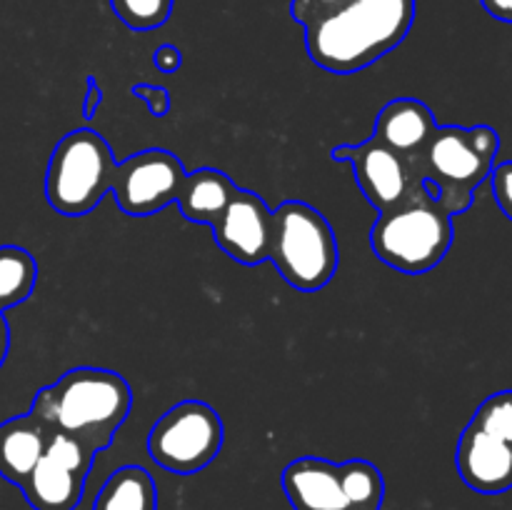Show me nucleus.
<instances>
[{"label": "nucleus", "mask_w": 512, "mask_h": 510, "mask_svg": "<svg viewBox=\"0 0 512 510\" xmlns=\"http://www.w3.org/2000/svg\"><path fill=\"white\" fill-rule=\"evenodd\" d=\"M418 0H290L305 50L318 68L350 75L370 68L408 38Z\"/></svg>", "instance_id": "1"}, {"label": "nucleus", "mask_w": 512, "mask_h": 510, "mask_svg": "<svg viewBox=\"0 0 512 510\" xmlns=\"http://www.w3.org/2000/svg\"><path fill=\"white\" fill-rule=\"evenodd\" d=\"M133 408V390L108 368H73L45 385L33 398L30 413L48 430L75 438L95 455L110 448Z\"/></svg>", "instance_id": "2"}, {"label": "nucleus", "mask_w": 512, "mask_h": 510, "mask_svg": "<svg viewBox=\"0 0 512 510\" xmlns=\"http://www.w3.org/2000/svg\"><path fill=\"white\" fill-rule=\"evenodd\" d=\"M498 150L500 135L490 125H438L418 160V175L455 218L473 205L475 190L493 173Z\"/></svg>", "instance_id": "3"}, {"label": "nucleus", "mask_w": 512, "mask_h": 510, "mask_svg": "<svg viewBox=\"0 0 512 510\" xmlns=\"http://www.w3.org/2000/svg\"><path fill=\"white\" fill-rule=\"evenodd\" d=\"M453 245V215L438 203L428 185L415 190L398 208L378 213L370 228V248L390 268L420 275L443 263Z\"/></svg>", "instance_id": "4"}, {"label": "nucleus", "mask_w": 512, "mask_h": 510, "mask_svg": "<svg viewBox=\"0 0 512 510\" xmlns=\"http://www.w3.org/2000/svg\"><path fill=\"white\" fill-rule=\"evenodd\" d=\"M268 260L295 290H323L340 265L335 230L318 208L303 200H285L273 210Z\"/></svg>", "instance_id": "5"}, {"label": "nucleus", "mask_w": 512, "mask_h": 510, "mask_svg": "<svg viewBox=\"0 0 512 510\" xmlns=\"http://www.w3.org/2000/svg\"><path fill=\"white\" fill-rule=\"evenodd\" d=\"M115 158L108 140L90 128H78L55 145L45 170V198L55 213L80 218L110 193Z\"/></svg>", "instance_id": "6"}, {"label": "nucleus", "mask_w": 512, "mask_h": 510, "mask_svg": "<svg viewBox=\"0 0 512 510\" xmlns=\"http://www.w3.org/2000/svg\"><path fill=\"white\" fill-rule=\"evenodd\" d=\"M283 490L293 510H380L385 500L383 473L368 460L295 458L283 470Z\"/></svg>", "instance_id": "7"}, {"label": "nucleus", "mask_w": 512, "mask_h": 510, "mask_svg": "<svg viewBox=\"0 0 512 510\" xmlns=\"http://www.w3.org/2000/svg\"><path fill=\"white\" fill-rule=\"evenodd\" d=\"M220 413L203 400H183L165 410L148 435V455L163 470L193 475L208 468L223 448Z\"/></svg>", "instance_id": "8"}, {"label": "nucleus", "mask_w": 512, "mask_h": 510, "mask_svg": "<svg viewBox=\"0 0 512 510\" xmlns=\"http://www.w3.org/2000/svg\"><path fill=\"white\" fill-rule=\"evenodd\" d=\"M185 175L188 170L178 155L163 148H148L130 155L123 163H115L110 190L125 215L150 218L170 203H178Z\"/></svg>", "instance_id": "9"}, {"label": "nucleus", "mask_w": 512, "mask_h": 510, "mask_svg": "<svg viewBox=\"0 0 512 510\" xmlns=\"http://www.w3.org/2000/svg\"><path fill=\"white\" fill-rule=\"evenodd\" d=\"M95 453L75 438L50 430L45 453L20 485L33 510H75L83 500L85 480Z\"/></svg>", "instance_id": "10"}, {"label": "nucleus", "mask_w": 512, "mask_h": 510, "mask_svg": "<svg viewBox=\"0 0 512 510\" xmlns=\"http://www.w3.org/2000/svg\"><path fill=\"white\" fill-rule=\"evenodd\" d=\"M330 158L353 168L365 200L378 213L398 208L415 190L425 185V180L418 178L403 158H398L393 150L385 148L375 138H368L358 145H338L330 150Z\"/></svg>", "instance_id": "11"}, {"label": "nucleus", "mask_w": 512, "mask_h": 510, "mask_svg": "<svg viewBox=\"0 0 512 510\" xmlns=\"http://www.w3.org/2000/svg\"><path fill=\"white\" fill-rule=\"evenodd\" d=\"M213 240L240 265H260L270 255L273 210L253 190L238 188L213 225Z\"/></svg>", "instance_id": "12"}, {"label": "nucleus", "mask_w": 512, "mask_h": 510, "mask_svg": "<svg viewBox=\"0 0 512 510\" xmlns=\"http://www.w3.org/2000/svg\"><path fill=\"white\" fill-rule=\"evenodd\" d=\"M458 473L470 490L498 495L512 488V443L470 420L455 453Z\"/></svg>", "instance_id": "13"}, {"label": "nucleus", "mask_w": 512, "mask_h": 510, "mask_svg": "<svg viewBox=\"0 0 512 510\" xmlns=\"http://www.w3.org/2000/svg\"><path fill=\"white\" fill-rule=\"evenodd\" d=\"M435 128H438V120L423 100L395 98L385 103L375 118L373 138L393 150L398 158H403L418 175V160Z\"/></svg>", "instance_id": "14"}, {"label": "nucleus", "mask_w": 512, "mask_h": 510, "mask_svg": "<svg viewBox=\"0 0 512 510\" xmlns=\"http://www.w3.org/2000/svg\"><path fill=\"white\" fill-rule=\"evenodd\" d=\"M50 430L33 413L0 423V478L23 485L45 453Z\"/></svg>", "instance_id": "15"}, {"label": "nucleus", "mask_w": 512, "mask_h": 510, "mask_svg": "<svg viewBox=\"0 0 512 510\" xmlns=\"http://www.w3.org/2000/svg\"><path fill=\"white\" fill-rule=\"evenodd\" d=\"M238 185L215 168H198L193 173L185 175L183 190L178 195L180 213L190 220V223L213 225L215 220L223 215L225 205L230 203Z\"/></svg>", "instance_id": "16"}, {"label": "nucleus", "mask_w": 512, "mask_h": 510, "mask_svg": "<svg viewBox=\"0 0 512 510\" xmlns=\"http://www.w3.org/2000/svg\"><path fill=\"white\" fill-rule=\"evenodd\" d=\"M93 510H158V485L143 465H123L95 495Z\"/></svg>", "instance_id": "17"}, {"label": "nucleus", "mask_w": 512, "mask_h": 510, "mask_svg": "<svg viewBox=\"0 0 512 510\" xmlns=\"http://www.w3.org/2000/svg\"><path fill=\"white\" fill-rule=\"evenodd\" d=\"M38 283V263L20 245H0V313L25 303Z\"/></svg>", "instance_id": "18"}, {"label": "nucleus", "mask_w": 512, "mask_h": 510, "mask_svg": "<svg viewBox=\"0 0 512 510\" xmlns=\"http://www.w3.org/2000/svg\"><path fill=\"white\" fill-rule=\"evenodd\" d=\"M110 8L130 30L145 33L168 23L173 0H110Z\"/></svg>", "instance_id": "19"}, {"label": "nucleus", "mask_w": 512, "mask_h": 510, "mask_svg": "<svg viewBox=\"0 0 512 510\" xmlns=\"http://www.w3.org/2000/svg\"><path fill=\"white\" fill-rule=\"evenodd\" d=\"M473 423L512 443V390H500V393L485 398L475 410Z\"/></svg>", "instance_id": "20"}, {"label": "nucleus", "mask_w": 512, "mask_h": 510, "mask_svg": "<svg viewBox=\"0 0 512 510\" xmlns=\"http://www.w3.org/2000/svg\"><path fill=\"white\" fill-rule=\"evenodd\" d=\"M490 185H493L495 203L512 220V160L495 165L493 173H490Z\"/></svg>", "instance_id": "21"}, {"label": "nucleus", "mask_w": 512, "mask_h": 510, "mask_svg": "<svg viewBox=\"0 0 512 510\" xmlns=\"http://www.w3.org/2000/svg\"><path fill=\"white\" fill-rule=\"evenodd\" d=\"M130 93L135 98L143 100L148 105L150 115L153 118H165L170 113V93L163 88V85H150V83H138L130 88Z\"/></svg>", "instance_id": "22"}, {"label": "nucleus", "mask_w": 512, "mask_h": 510, "mask_svg": "<svg viewBox=\"0 0 512 510\" xmlns=\"http://www.w3.org/2000/svg\"><path fill=\"white\" fill-rule=\"evenodd\" d=\"M153 63L160 73H175V70H180V65H183V53H180V48H175V45L165 43L153 53Z\"/></svg>", "instance_id": "23"}, {"label": "nucleus", "mask_w": 512, "mask_h": 510, "mask_svg": "<svg viewBox=\"0 0 512 510\" xmlns=\"http://www.w3.org/2000/svg\"><path fill=\"white\" fill-rule=\"evenodd\" d=\"M85 103H83V118L85 120H93L95 113H98L100 103H103V88L98 85V80L90 75L88 83H85Z\"/></svg>", "instance_id": "24"}, {"label": "nucleus", "mask_w": 512, "mask_h": 510, "mask_svg": "<svg viewBox=\"0 0 512 510\" xmlns=\"http://www.w3.org/2000/svg\"><path fill=\"white\" fill-rule=\"evenodd\" d=\"M480 3L495 20L512 23V0H480Z\"/></svg>", "instance_id": "25"}, {"label": "nucleus", "mask_w": 512, "mask_h": 510, "mask_svg": "<svg viewBox=\"0 0 512 510\" xmlns=\"http://www.w3.org/2000/svg\"><path fill=\"white\" fill-rule=\"evenodd\" d=\"M8 350H10V325L5 320V315L0 313V368H3L5 358H8Z\"/></svg>", "instance_id": "26"}]
</instances>
